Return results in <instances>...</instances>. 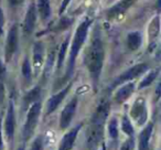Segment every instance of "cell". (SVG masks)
I'll use <instances>...</instances> for the list:
<instances>
[{"label":"cell","instance_id":"cell-1","mask_svg":"<svg viewBox=\"0 0 161 150\" xmlns=\"http://www.w3.org/2000/svg\"><path fill=\"white\" fill-rule=\"evenodd\" d=\"M104 56H105V51H104L103 40H102L98 28H95L92 42L86 50L85 58H84L88 73L94 80V82L98 81V77L101 75L104 63Z\"/></svg>","mask_w":161,"mask_h":150},{"label":"cell","instance_id":"cell-2","mask_svg":"<svg viewBox=\"0 0 161 150\" xmlns=\"http://www.w3.org/2000/svg\"><path fill=\"white\" fill-rule=\"evenodd\" d=\"M108 112H109V104L107 102H102L93 116L92 124L87 131V143L90 148L96 146L103 137V127L107 118Z\"/></svg>","mask_w":161,"mask_h":150},{"label":"cell","instance_id":"cell-3","mask_svg":"<svg viewBox=\"0 0 161 150\" xmlns=\"http://www.w3.org/2000/svg\"><path fill=\"white\" fill-rule=\"evenodd\" d=\"M91 21L85 20L84 22H82L77 27L75 31V36H74L73 42H72L71 51H69V66H67V76H71L72 73L74 71V65H75V60L78 55L82 45L84 44L87 36L88 28H90Z\"/></svg>","mask_w":161,"mask_h":150},{"label":"cell","instance_id":"cell-4","mask_svg":"<svg viewBox=\"0 0 161 150\" xmlns=\"http://www.w3.org/2000/svg\"><path fill=\"white\" fill-rule=\"evenodd\" d=\"M41 113V103L40 102H36L31 105L29 108V112L27 115V120L25 124V128H23V136L25 138H29L32 134H33L34 129H36V125L39 121V116Z\"/></svg>","mask_w":161,"mask_h":150},{"label":"cell","instance_id":"cell-5","mask_svg":"<svg viewBox=\"0 0 161 150\" xmlns=\"http://www.w3.org/2000/svg\"><path fill=\"white\" fill-rule=\"evenodd\" d=\"M147 69H148V65L145 64V63H140V64H137V65H135V66L130 67L129 69L124 72L123 74H120V75L115 80L112 87H116L117 85H120V84H124V83H126V82L131 81V80L140 76L141 74L145 73Z\"/></svg>","mask_w":161,"mask_h":150},{"label":"cell","instance_id":"cell-6","mask_svg":"<svg viewBox=\"0 0 161 150\" xmlns=\"http://www.w3.org/2000/svg\"><path fill=\"white\" fill-rule=\"evenodd\" d=\"M130 116L132 117L137 125L141 126L147 121L148 118V112L147 106H146V101L143 98H138L132 105L130 109Z\"/></svg>","mask_w":161,"mask_h":150},{"label":"cell","instance_id":"cell-7","mask_svg":"<svg viewBox=\"0 0 161 150\" xmlns=\"http://www.w3.org/2000/svg\"><path fill=\"white\" fill-rule=\"evenodd\" d=\"M17 49H18V27L16 25L9 30V33L7 36V41H6V50H5V55L6 61L9 62L14 55Z\"/></svg>","mask_w":161,"mask_h":150},{"label":"cell","instance_id":"cell-8","mask_svg":"<svg viewBox=\"0 0 161 150\" xmlns=\"http://www.w3.org/2000/svg\"><path fill=\"white\" fill-rule=\"evenodd\" d=\"M76 107H77V97H74L67 103V105L64 107V109L61 113L60 117V127L62 129H65L69 126L72 119L74 117V114L76 112Z\"/></svg>","mask_w":161,"mask_h":150},{"label":"cell","instance_id":"cell-9","mask_svg":"<svg viewBox=\"0 0 161 150\" xmlns=\"http://www.w3.org/2000/svg\"><path fill=\"white\" fill-rule=\"evenodd\" d=\"M14 129H16V115H14V103L10 102L8 105L7 115L5 120V131L8 140H12L14 136Z\"/></svg>","mask_w":161,"mask_h":150},{"label":"cell","instance_id":"cell-10","mask_svg":"<svg viewBox=\"0 0 161 150\" xmlns=\"http://www.w3.org/2000/svg\"><path fill=\"white\" fill-rule=\"evenodd\" d=\"M36 8L34 3H31L30 7L28 8L27 14L25 17V21H23V31L25 34H31L33 30L36 29Z\"/></svg>","mask_w":161,"mask_h":150},{"label":"cell","instance_id":"cell-11","mask_svg":"<svg viewBox=\"0 0 161 150\" xmlns=\"http://www.w3.org/2000/svg\"><path fill=\"white\" fill-rule=\"evenodd\" d=\"M135 0H120L118 3L114 5L113 7L109 8L107 12H106V16L108 19H116L118 17H120L121 14H124L130 7L132 6Z\"/></svg>","mask_w":161,"mask_h":150},{"label":"cell","instance_id":"cell-12","mask_svg":"<svg viewBox=\"0 0 161 150\" xmlns=\"http://www.w3.org/2000/svg\"><path fill=\"white\" fill-rule=\"evenodd\" d=\"M69 88H71V85H67L65 88H63L61 92H58V94L53 95V96L50 97V99L47 101V114L50 115L56 109V108L60 106V104L62 103V101L64 99V97L67 95Z\"/></svg>","mask_w":161,"mask_h":150},{"label":"cell","instance_id":"cell-13","mask_svg":"<svg viewBox=\"0 0 161 150\" xmlns=\"http://www.w3.org/2000/svg\"><path fill=\"white\" fill-rule=\"evenodd\" d=\"M80 125L74 127L72 130H69L67 134H65L63 136L62 140L60 142V146H58V150H72L74 143H75L76 137H77V134L80 131Z\"/></svg>","mask_w":161,"mask_h":150},{"label":"cell","instance_id":"cell-14","mask_svg":"<svg viewBox=\"0 0 161 150\" xmlns=\"http://www.w3.org/2000/svg\"><path fill=\"white\" fill-rule=\"evenodd\" d=\"M44 58V45L41 42H36L33 45V67L36 73L41 69Z\"/></svg>","mask_w":161,"mask_h":150},{"label":"cell","instance_id":"cell-15","mask_svg":"<svg viewBox=\"0 0 161 150\" xmlns=\"http://www.w3.org/2000/svg\"><path fill=\"white\" fill-rule=\"evenodd\" d=\"M152 129H153V125L149 124L140 132V135H139L138 150H149V142H150V138H151Z\"/></svg>","mask_w":161,"mask_h":150},{"label":"cell","instance_id":"cell-16","mask_svg":"<svg viewBox=\"0 0 161 150\" xmlns=\"http://www.w3.org/2000/svg\"><path fill=\"white\" fill-rule=\"evenodd\" d=\"M135 91V84L134 83H128L126 85H124L123 87H120L115 94V101L117 103L121 104L128 99L130 97V95L132 94V92Z\"/></svg>","mask_w":161,"mask_h":150},{"label":"cell","instance_id":"cell-17","mask_svg":"<svg viewBox=\"0 0 161 150\" xmlns=\"http://www.w3.org/2000/svg\"><path fill=\"white\" fill-rule=\"evenodd\" d=\"M142 43V36H141L140 32H130L127 36V45L131 51H136L141 47Z\"/></svg>","mask_w":161,"mask_h":150},{"label":"cell","instance_id":"cell-18","mask_svg":"<svg viewBox=\"0 0 161 150\" xmlns=\"http://www.w3.org/2000/svg\"><path fill=\"white\" fill-rule=\"evenodd\" d=\"M38 11L41 19L47 21L51 16V5L50 0H38Z\"/></svg>","mask_w":161,"mask_h":150},{"label":"cell","instance_id":"cell-19","mask_svg":"<svg viewBox=\"0 0 161 150\" xmlns=\"http://www.w3.org/2000/svg\"><path fill=\"white\" fill-rule=\"evenodd\" d=\"M40 93H41V90L39 86L32 88L29 93H27L25 98H23V105H25V107H28V106L31 105V104L38 102L39 97H40Z\"/></svg>","mask_w":161,"mask_h":150},{"label":"cell","instance_id":"cell-20","mask_svg":"<svg viewBox=\"0 0 161 150\" xmlns=\"http://www.w3.org/2000/svg\"><path fill=\"white\" fill-rule=\"evenodd\" d=\"M158 73H159L158 69H154V71L150 72L147 76H146L145 79L140 82V84H139V88H145V87H147V86H149L150 84L156 80V77L158 76Z\"/></svg>","mask_w":161,"mask_h":150},{"label":"cell","instance_id":"cell-21","mask_svg":"<svg viewBox=\"0 0 161 150\" xmlns=\"http://www.w3.org/2000/svg\"><path fill=\"white\" fill-rule=\"evenodd\" d=\"M69 36H67L60 49V54H58V69L62 67L63 62H64L65 54H66V50H67V47H69Z\"/></svg>","mask_w":161,"mask_h":150},{"label":"cell","instance_id":"cell-22","mask_svg":"<svg viewBox=\"0 0 161 150\" xmlns=\"http://www.w3.org/2000/svg\"><path fill=\"white\" fill-rule=\"evenodd\" d=\"M108 134L112 139H117L118 137V124L116 118H112L108 124Z\"/></svg>","mask_w":161,"mask_h":150},{"label":"cell","instance_id":"cell-23","mask_svg":"<svg viewBox=\"0 0 161 150\" xmlns=\"http://www.w3.org/2000/svg\"><path fill=\"white\" fill-rule=\"evenodd\" d=\"M121 129L125 134L129 135V136H132V134H134V127H132L131 123L127 116H124L121 119Z\"/></svg>","mask_w":161,"mask_h":150},{"label":"cell","instance_id":"cell-24","mask_svg":"<svg viewBox=\"0 0 161 150\" xmlns=\"http://www.w3.org/2000/svg\"><path fill=\"white\" fill-rule=\"evenodd\" d=\"M22 74L28 82L31 81L32 69H31V65H30L29 60H28L27 58H25V61H23V63H22Z\"/></svg>","mask_w":161,"mask_h":150},{"label":"cell","instance_id":"cell-25","mask_svg":"<svg viewBox=\"0 0 161 150\" xmlns=\"http://www.w3.org/2000/svg\"><path fill=\"white\" fill-rule=\"evenodd\" d=\"M159 17H156L153 20L151 21L150 23V27H149V33H150V36H152V39L156 38L159 33Z\"/></svg>","mask_w":161,"mask_h":150},{"label":"cell","instance_id":"cell-26","mask_svg":"<svg viewBox=\"0 0 161 150\" xmlns=\"http://www.w3.org/2000/svg\"><path fill=\"white\" fill-rule=\"evenodd\" d=\"M31 150H44V139L42 136H38L31 145Z\"/></svg>","mask_w":161,"mask_h":150},{"label":"cell","instance_id":"cell-27","mask_svg":"<svg viewBox=\"0 0 161 150\" xmlns=\"http://www.w3.org/2000/svg\"><path fill=\"white\" fill-rule=\"evenodd\" d=\"M135 149V140L134 138H129L126 142L123 143L120 150H134Z\"/></svg>","mask_w":161,"mask_h":150},{"label":"cell","instance_id":"cell-28","mask_svg":"<svg viewBox=\"0 0 161 150\" xmlns=\"http://www.w3.org/2000/svg\"><path fill=\"white\" fill-rule=\"evenodd\" d=\"M3 25H5V14H3V9L0 8V36L3 31Z\"/></svg>","mask_w":161,"mask_h":150},{"label":"cell","instance_id":"cell-29","mask_svg":"<svg viewBox=\"0 0 161 150\" xmlns=\"http://www.w3.org/2000/svg\"><path fill=\"white\" fill-rule=\"evenodd\" d=\"M3 99H5V85L3 82H0V105L3 104Z\"/></svg>","mask_w":161,"mask_h":150},{"label":"cell","instance_id":"cell-30","mask_svg":"<svg viewBox=\"0 0 161 150\" xmlns=\"http://www.w3.org/2000/svg\"><path fill=\"white\" fill-rule=\"evenodd\" d=\"M5 74H6V69L5 66H3V62L0 61V80H3V76H5Z\"/></svg>","mask_w":161,"mask_h":150},{"label":"cell","instance_id":"cell-31","mask_svg":"<svg viewBox=\"0 0 161 150\" xmlns=\"http://www.w3.org/2000/svg\"><path fill=\"white\" fill-rule=\"evenodd\" d=\"M9 1V3L11 6H14V7H16V6H19V5H21V3L25 1V0H8Z\"/></svg>","mask_w":161,"mask_h":150},{"label":"cell","instance_id":"cell-32","mask_svg":"<svg viewBox=\"0 0 161 150\" xmlns=\"http://www.w3.org/2000/svg\"><path fill=\"white\" fill-rule=\"evenodd\" d=\"M69 1H71V0H64V1H63L62 6H61V9H60V12H61V14H62V12L64 11V9L66 8V6L69 3Z\"/></svg>","mask_w":161,"mask_h":150},{"label":"cell","instance_id":"cell-33","mask_svg":"<svg viewBox=\"0 0 161 150\" xmlns=\"http://www.w3.org/2000/svg\"><path fill=\"white\" fill-rule=\"evenodd\" d=\"M0 150H3V135H1V124H0Z\"/></svg>","mask_w":161,"mask_h":150},{"label":"cell","instance_id":"cell-34","mask_svg":"<svg viewBox=\"0 0 161 150\" xmlns=\"http://www.w3.org/2000/svg\"><path fill=\"white\" fill-rule=\"evenodd\" d=\"M18 150H25V147H23V146H22V147H20V148H19Z\"/></svg>","mask_w":161,"mask_h":150},{"label":"cell","instance_id":"cell-35","mask_svg":"<svg viewBox=\"0 0 161 150\" xmlns=\"http://www.w3.org/2000/svg\"><path fill=\"white\" fill-rule=\"evenodd\" d=\"M103 150H105V147H103Z\"/></svg>","mask_w":161,"mask_h":150}]
</instances>
